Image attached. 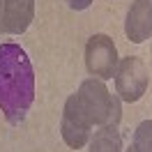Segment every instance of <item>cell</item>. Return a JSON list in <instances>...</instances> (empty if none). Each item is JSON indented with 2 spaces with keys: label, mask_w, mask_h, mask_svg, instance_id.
<instances>
[{
  "label": "cell",
  "mask_w": 152,
  "mask_h": 152,
  "mask_svg": "<svg viewBox=\"0 0 152 152\" xmlns=\"http://www.w3.org/2000/svg\"><path fill=\"white\" fill-rule=\"evenodd\" d=\"M35 99V72L19 44L0 46V108L7 122L19 124Z\"/></svg>",
  "instance_id": "obj_1"
},
{
  "label": "cell",
  "mask_w": 152,
  "mask_h": 152,
  "mask_svg": "<svg viewBox=\"0 0 152 152\" xmlns=\"http://www.w3.org/2000/svg\"><path fill=\"white\" fill-rule=\"evenodd\" d=\"M76 102L90 124H118L120 122V102L113 97L99 78H88L76 92Z\"/></svg>",
  "instance_id": "obj_2"
},
{
  "label": "cell",
  "mask_w": 152,
  "mask_h": 152,
  "mask_svg": "<svg viewBox=\"0 0 152 152\" xmlns=\"http://www.w3.org/2000/svg\"><path fill=\"white\" fill-rule=\"evenodd\" d=\"M118 48L108 35H92L86 44V67L99 81L113 78L118 72Z\"/></svg>",
  "instance_id": "obj_3"
},
{
  "label": "cell",
  "mask_w": 152,
  "mask_h": 152,
  "mask_svg": "<svg viewBox=\"0 0 152 152\" xmlns=\"http://www.w3.org/2000/svg\"><path fill=\"white\" fill-rule=\"evenodd\" d=\"M145 88H148V69L143 65V60L136 56L124 58L115 72V90L120 99L129 104L138 102L145 95Z\"/></svg>",
  "instance_id": "obj_4"
},
{
  "label": "cell",
  "mask_w": 152,
  "mask_h": 152,
  "mask_svg": "<svg viewBox=\"0 0 152 152\" xmlns=\"http://www.w3.org/2000/svg\"><path fill=\"white\" fill-rule=\"evenodd\" d=\"M90 127L92 124L88 122V118L83 115L81 106L76 102V97L72 95L65 104V111H62V122H60V132H62V138L69 148H83L88 143V136H90Z\"/></svg>",
  "instance_id": "obj_5"
},
{
  "label": "cell",
  "mask_w": 152,
  "mask_h": 152,
  "mask_svg": "<svg viewBox=\"0 0 152 152\" xmlns=\"http://www.w3.org/2000/svg\"><path fill=\"white\" fill-rule=\"evenodd\" d=\"M35 16V0H2L0 10V35L26 32Z\"/></svg>",
  "instance_id": "obj_6"
},
{
  "label": "cell",
  "mask_w": 152,
  "mask_h": 152,
  "mask_svg": "<svg viewBox=\"0 0 152 152\" xmlns=\"http://www.w3.org/2000/svg\"><path fill=\"white\" fill-rule=\"evenodd\" d=\"M124 32L134 44H143L152 37V0H134L127 12Z\"/></svg>",
  "instance_id": "obj_7"
},
{
  "label": "cell",
  "mask_w": 152,
  "mask_h": 152,
  "mask_svg": "<svg viewBox=\"0 0 152 152\" xmlns=\"http://www.w3.org/2000/svg\"><path fill=\"white\" fill-rule=\"evenodd\" d=\"M90 152H122V136L118 124H104L90 141Z\"/></svg>",
  "instance_id": "obj_8"
},
{
  "label": "cell",
  "mask_w": 152,
  "mask_h": 152,
  "mask_svg": "<svg viewBox=\"0 0 152 152\" xmlns=\"http://www.w3.org/2000/svg\"><path fill=\"white\" fill-rule=\"evenodd\" d=\"M134 152H152V120H143L134 134Z\"/></svg>",
  "instance_id": "obj_9"
},
{
  "label": "cell",
  "mask_w": 152,
  "mask_h": 152,
  "mask_svg": "<svg viewBox=\"0 0 152 152\" xmlns=\"http://www.w3.org/2000/svg\"><path fill=\"white\" fill-rule=\"evenodd\" d=\"M67 5L72 7V10H76V12H81V10H88L90 5H92V0H65Z\"/></svg>",
  "instance_id": "obj_10"
},
{
  "label": "cell",
  "mask_w": 152,
  "mask_h": 152,
  "mask_svg": "<svg viewBox=\"0 0 152 152\" xmlns=\"http://www.w3.org/2000/svg\"><path fill=\"white\" fill-rule=\"evenodd\" d=\"M0 10H2V5H0Z\"/></svg>",
  "instance_id": "obj_11"
}]
</instances>
